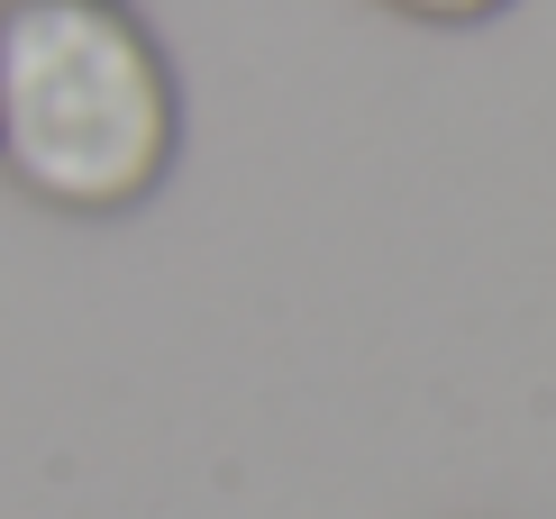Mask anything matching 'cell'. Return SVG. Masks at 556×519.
<instances>
[{
    "label": "cell",
    "instance_id": "2",
    "mask_svg": "<svg viewBox=\"0 0 556 519\" xmlns=\"http://www.w3.org/2000/svg\"><path fill=\"white\" fill-rule=\"evenodd\" d=\"M383 10H402V18H429V28H475V18L511 10V0H383Z\"/></svg>",
    "mask_w": 556,
    "mask_h": 519
},
{
    "label": "cell",
    "instance_id": "1",
    "mask_svg": "<svg viewBox=\"0 0 556 519\" xmlns=\"http://www.w3.org/2000/svg\"><path fill=\"white\" fill-rule=\"evenodd\" d=\"M182 155V83L128 0H0V164L46 210L110 219Z\"/></svg>",
    "mask_w": 556,
    "mask_h": 519
}]
</instances>
